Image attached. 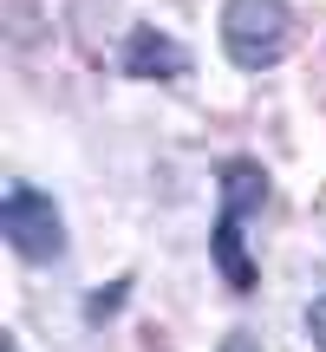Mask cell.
<instances>
[{
	"label": "cell",
	"mask_w": 326,
	"mask_h": 352,
	"mask_svg": "<svg viewBox=\"0 0 326 352\" xmlns=\"http://www.w3.org/2000/svg\"><path fill=\"white\" fill-rule=\"evenodd\" d=\"M222 46L241 72H268L294 46V13L287 0H228L222 7Z\"/></svg>",
	"instance_id": "obj_1"
},
{
	"label": "cell",
	"mask_w": 326,
	"mask_h": 352,
	"mask_svg": "<svg viewBox=\"0 0 326 352\" xmlns=\"http://www.w3.org/2000/svg\"><path fill=\"white\" fill-rule=\"evenodd\" d=\"M0 228H7V241L26 254V261H59L65 254L59 202L39 196L33 183H7V196H0Z\"/></svg>",
	"instance_id": "obj_2"
},
{
	"label": "cell",
	"mask_w": 326,
	"mask_h": 352,
	"mask_svg": "<svg viewBox=\"0 0 326 352\" xmlns=\"http://www.w3.org/2000/svg\"><path fill=\"white\" fill-rule=\"evenodd\" d=\"M124 72L131 78H183L189 72V52L176 46L170 33H157V26H131V39H124Z\"/></svg>",
	"instance_id": "obj_3"
},
{
	"label": "cell",
	"mask_w": 326,
	"mask_h": 352,
	"mask_svg": "<svg viewBox=\"0 0 326 352\" xmlns=\"http://www.w3.org/2000/svg\"><path fill=\"white\" fill-rule=\"evenodd\" d=\"M241 222H248L241 209H222V215H215L209 248H215V267H222L228 287H235V294H254V261H248V248H241Z\"/></svg>",
	"instance_id": "obj_4"
},
{
	"label": "cell",
	"mask_w": 326,
	"mask_h": 352,
	"mask_svg": "<svg viewBox=\"0 0 326 352\" xmlns=\"http://www.w3.org/2000/svg\"><path fill=\"white\" fill-rule=\"evenodd\" d=\"M307 333H314V346L326 352V300H314V307H307Z\"/></svg>",
	"instance_id": "obj_5"
},
{
	"label": "cell",
	"mask_w": 326,
	"mask_h": 352,
	"mask_svg": "<svg viewBox=\"0 0 326 352\" xmlns=\"http://www.w3.org/2000/svg\"><path fill=\"white\" fill-rule=\"evenodd\" d=\"M222 352H254V340H228V346H222Z\"/></svg>",
	"instance_id": "obj_6"
}]
</instances>
